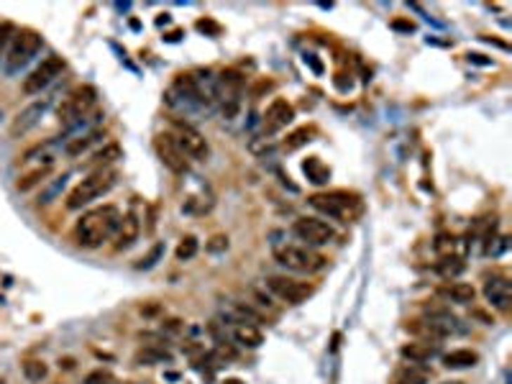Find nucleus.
Here are the masks:
<instances>
[{
    "label": "nucleus",
    "instance_id": "1",
    "mask_svg": "<svg viewBox=\"0 0 512 384\" xmlns=\"http://www.w3.org/2000/svg\"><path fill=\"white\" fill-rule=\"evenodd\" d=\"M121 213L116 205H103L95 211H87L85 216L74 223V241L82 249H98L118 231L121 225Z\"/></svg>",
    "mask_w": 512,
    "mask_h": 384
},
{
    "label": "nucleus",
    "instance_id": "2",
    "mask_svg": "<svg viewBox=\"0 0 512 384\" xmlns=\"http://www.w3.org/2000/svg\"><path fill=\"white\" fill-rule=\"evenodd\" d=\"M310 205L323 216L336 218L341 223H351L361 213V197L346 190H331V192H315L310 197Z\"/></svg>",
    "mask_w": 512,
    "mask_h": 384
},
{
    "label": "nucleus",
    "instance_id": "3",
    "mask_svg": "<svg viewBox=\"0 0 512 384\" xmlns=\"http://www.w3.org/2000/svg\"><path fill=\"white\" fill-rule=\"evenodd\" d=\"M118 180V172L116 169H95L93 174H87L85 180L77 182L72 190H70V195H67V208L70 211H82L85 205H90L93 200H98L100 195H105Z\"/></svg>",
    "mask_w": 512,
    "mask_h": 384
},
{
    "label": "nucleus",
    "instance_id": "4",
    "mask_svg": "<svg viewBox=\"0 0 512 384\" xmlns=\"http://www.w3.org/2000/svg\"><path fill=\"white\" fill-rule=\"evenodd\" d=\"M275 259L282 267L297 274H315L320 269H325L328 259L323 254H317L310 246H282L275 251Z\"/></svg>",
    "mask_w": 512,
    "mask_h": 384
},
{
    "label": "nucleus",
    "instance_id": "5",
    "mask_svg": "<svg viewBox=\"0 0 512 384\" xmlns=\"http://www.w3.org/2000/svg\"><path fill=\"white\" fill-rule=\"evenodd\" d=\"M95 102H98V90L93 85H77L72 93L67 95L62 105H59L57 116H59V124H65L67 128L70 126H77L82 121V116L90 113Z\"/></svg>",
    "mask_w": 512,
    "mask_h": 384
},
{
    "label": "nucleus",
    "instance_id": "6",
    "mask_svg": "<svg viewBox=\"0 0 512 384\" xmlns=\"http://www.w3.org/2000/svg\"><path fill=\"white\" fill-rule=\"evenodd\" d=\"M41 34L34 29H21L15 31L13 41L8 46V57H6V69L8 72H15V69H21L26 62H29L39 49H41Z\"/></svg>",
    "mask_w": 512,
    "mask_h": 384
},
{
    "label": "nucleus",
    "instance_id": "7",
    "mask_svg": "<svg viewBox=\"0 0 512 384\" xmlns=\"http://www.w3.org/2000/svg\"><path fill=\"white\" fill-rule=\"evenodd\" d=\"M292 231L300 241H305V246H325L336 239V231H333L331 223H325L320 218H297Z\"/></svg>",
    "mask_w": 512,
    "mask_h": 384
},
{
    "label": "nucleus",
    "instance_id": "8",
    "mask_svg": "<svg viewBox=\"0 0 512 384\" xmlns=\"http://www.w3.org/2000/svg\"><path fill=\"white\" fill-rule=\"evenodd\" d=\"M267 287L272 292H275L277 298L284 300V303L289 305H300L305 303V300L310 298L313 292H315V287H313L310 282H303V279H292V277H269L267 279Z\"/></svg>",
    "mask_w": 512,
    "mask_h": 384
},
{
    "label": "nucleus",
    "instance_id": "9",
    "mask_svg": "<svg viewBox=\"0 0 512 384\" xmlns=\"http://www.w3.org/2000/svg\"><path fill=\"white\" fill-rule=\"evenodd\" d=\"M174 128L177 131L172 133V138H174V144L180 146V152L185 154V157L197 159V161L208 159L210 146H208V141H205V136H202L200 131L192 128L190 124H174Z\"/></svg>",
    "mask_w": 512,
    "mask_h": 384
},
{
    "label": "nucleus",
    "instance_id": "10",
    "mask_svg": "<svg viewBox=\"0 0 512 384\" xmlns=\"http://www.w3.org/2000/svg\"><path fill=\"white\" fill-rule=\"evenodd\" d=\"M65 59L59 57V54H51V57H46L41 62V65L34 69V72L23 80V93L26 95H37L41 93L44 87L49 85V82H54V77H59V74L65 72Z\"/></svg>",
    "mask_w": 512,
    "mask_h": 384
},
{
    "label": "nucleus",
    "instance_id": "11",
    "mask_svg": "<svg viewBox=\"0 0 512 384\" xmlns=\"http://www.w3.org/2000/svg\"><path fill=\"white\" fill-rule=\"evenodd\" d=\"M154 152H157L159 161H162L169 172L185 174L190 169L188 157L180 152V146L174 144L172 133H159V136H154Z\"/></svg>",
    "mask_w": 512,
    "mask_h": 384
},
{
    "label": "nucleus",
    "instance_id": "12",
    "mask_svg": "<svg viewBox=\"0 0 512 384\" xmlns=\"http://www.w3.org/2000/svg\"><path fill=\"white\" fill-rule=\"evenodd\" d=\"M46 110H49V98L29 102V105H26V108L13 118V124H11V128H8L11 138H21V136H26L31 128H37L39 121L46 116Z\"/></svg>",
    "mask_w": 512,
    "mask_h": 384
},
{
    "label": "nucleus",
    "instance_id": "13",
    "mask_svg": "<svg viewBox=\"0 0 512 384\" xmlns=\"http://www.w3.org/2000/svg\"><path fill=\"white\" fill-rule=\"evenodd\" d=\"M295 121V108L292 102H287L284 98H275L269 102L267 113H264V131L267 133H277V131L287 128Z\"/></svg>",
    "mask_w": 512,
    "mask_h": 384
},
{
    "label": "nucleus",
    "instance_id": "14",
    "mask_svg": "<svg viewBox=\"0 0 512 384\" xmlns=\"http://www.w3.org/2000/svg\"><path fill=\"white\" fill-rule=\"evenodd\" d=\"M484 295H487V300H490L497 310H502V312L510 310L512 290H510V282H507L505 277H499V274L487 277V282H484Z\"/></svg>",
    "mask_w": 512,
    "mask_h": 384
},
{
    "label": "nucleus",
    "instance_id": "15",
    "mask_svg": "<svg viewBox=\"0 0 512 384\" xmlns=\"http://www.w3.org/2000/svg\"><path fill=\"white\" fill-rule=\"evenodd\" d=\"M435 292H438L443 300H448V303H459V305H469V303H474V298H476V290L471 287V284L456 282V279L438 284Z\"/></svg>",
    "mask_w": 512,
    "mask_h": 384
},
{
    "label": "nucleus",
    "instance_id": "16",
    "mask_svg": "<svg viewBox=\"0 0 512 384\" xmlns=\"http://www.w3.org/2000/svg\"><path fill=\"white\" fill-rule=\"evenodd\" d=\"M118 236H116V251H123L136 244L138 233H141V223H138L136 213H126L121 218V225H118Z\"/></svg>",
    "mask_w": 512,
    "mask_h": 384
},
{
    "label": "nucleus",
    "instance_id": "17",
    "mask_svg": "<svg viewBox=\"0 0 512 384\" xmlns=\"http://www.w3.org/2000/svg\"><path fill=\"white\" fill-rule=\"evenodd\" d=\"M51 169H54V159L44 161V164H39V167L29 169L26 174H21V177H18V182H15V190H18V192H29V190H34L37 185H41V182L49 177Z\"/></svg>",
    "mask_w": 512,
    "mask_h": 384
},
{
    "label": "nucleus",
    "instance_id": "18",
    "mask_svg": "<svg viewBox=\"0 0 512 384\" xmlns=\"http://www.w3.org/2000/svg\"><path fill=\"white\" fill-rule=\"evenodd\" d=\"M400 356L410 364H426L435 356V346H431L426 341H410L400 348Z\"/></svg>",
    "mask_w": 512,
    "mask_h": 384
},
{
    "label": "nucleus",
    "instance_id": "19",
    "mask_svg": "<svg viewBox=\"0 0 512 384\" xmlns=\"http://www.w3.org/2000/svg\"><path fill=\"white\" fill-rule=\"evenodd\" d=\"M440 362H443L446 369H469V366H474V364L479 362V354L471 351V348H456V351L443 354Z\"/></svg>",
    "mask_w": 512,
    "mask_h": 384
},
{
    "label": "nucleus",
    "instance_id": "20",
    "mask_svg": "<svg viewBox=\"0 0 512 384\" xmlns=\"http://www.w3.org/2000/svg\"><path fill=\"white\" fill-rule=\"evenodd\" d=\"M233 338H236L238 346L246 348H259L264 343V333L256 326H251V323H241V326L233 328Z\"/></svg>",
    "mask_w": 512,
    "mask_h": 384
},
{
    "label": "nucleus",
    "instance_id": "21",
    "mask_svg": "<svg viewBox=\"0 0 512 384\" xmlns=\"http://www.w3.org/2000/svg\"><path fill=\"white\" fill-rule=\"evenodd\" d=\"M123 157V152H121V146L118 144H105L100 149V152H95L93 157H90V167H95V169H108L113 161H118Z\"/></svg>",
    "mask_w": 512,
    "mask_h": 384
},
{
    "label": "nucleus",
    "instance_id": "22",
    "mask_svg": "<svg viewBox=\"0 0 512 384\" xmlns=\"http://www.w3.org/2000/svg\"><path fill=\"white\" fill-rule=\"evenodd\" d=\"M303 169H305V174L310 177V182H315V185H323V182H328V177H331V169L325 167L317 157H310V159L303 164Z\"/></svg>",
    "mask_w": 512,
    "mask_h": 384
},
{
    "label": "nucleus",
    "instance_id": "23",
    "mask_svg": "<svg viewBox=\"0 0 512 384\" xmlns=\"http://www.w3.org/2000/svg\"><path fill=\"white\" fill-rule=\"evenodd\" d=\"M23 377L29 379V382H41V379H46V374H49V366L44 362H39V359H29V362H23Z\"/></svg>",
    "mask_w": 512,
    "mask_h": 384
},
{
    "label": "nucleus",
    "instance_id": "24",
    "mask_svg": "<svg viewBox=\"0 0 512 384\" xmlns=\"http://www.w3.org/2000/svg\"><path fill=\"white\" fill-rule=\"evenodd\" d=\"M95 141H98V131H87V133L72 138V141L67 144V154H70V157H79V154L85 152L87 146H93Z\"/></svg>",
    "mask_w": 512,
    "mask_h": 384
},
{
    "label": "nucleus",
    "instance_id": "25",
    "mask_svg": "<svg viewBox=\"0 0 512 384\" xmlns=\"http://www.w3.org/2000/svg\"><path fill=\"white\" fill-rule=\"evenodd\" d=\"M197 246H200V244H197L195 236H185V239L180 241L177 251H174V256H177V261H190L197 254Z\"/></svg>",
    "mask_w": 512,
    "mask_h": 384
},
{
    "label": "nucleus",
    "instance_id": "26",
    "mask_svg": "<svg viewBox=\"0 0 512 384\" xmlns=\"http://www.w3.org/2000/svg\"><path fill=\"white\" fill-rule=\"evenodd\" d=\"M310 136H313V128H308V126H305V128H297L295 133H289V136L284 138V149H287V152H295V149H300L303 144H308Z\"/></svg>",
    "mask_w": 512,
    "mask_h": 384
},
{
    "label": "nucleus",
    "instance_id": "27",
    "mask_svg": "<svg viewBox=\"0 0 512 384\" xmlns=\"http://www.w3.org/2000/svg\"><path fill=\"white\" fill-rule=\"evenodd\" d=\"M13 37H15V26H13V23H11V21L0 23V57H3V51L11 46Z\"/></svg>",
    "mask_w": 512,
    "mask_h": 384
},
{
    "label": "nucleus",
    "instance_id": "28",
    "mask_svg": "<svg viewBox=\"0 0 512 384\" xmlns=\"http://www.w3.org/2000/svg\"><path fill=\"white\" fill-rule=\"evenodd\" d=\"M169 356L164 351H159V348H144V351H138L136 362H144V364H159V362H166Z\"/></svg>",
    "mask_w": 512,
    "mask_h": 384
},
{
    "label": "nucleus",
    "instance_id": "29",
    "mask_svg": "<svg viewBox=\"0 0 512 384\" xmlns=\"http://www.w3.org/2000/svg\"><path fill=\"white\" fill-rule=\"evenodd\" d=\"M395 384H426V374H415V369H412V364H410V369L402 371Z\"/></svg>",
    "mask_w": 512,
    "mask_h": 384
},
{
    "label": "nucleus",
    "instance_id": "30",
    "mask_svg": "<svg viewBox=\"0 0 512 384\" xmlns=\"http://www.w3.org/2000/svg\"><path fill=\"white\" fill-rule=\"evenodd\" d=\"M162 251H164V246H162V244H157V246L152 249V254L146 256V259H141L138 269H149V267H154V264H157V259H159V256H162Z\"/></svg>",
    "mask_w": 512,
    "mask_h": 384
},
{
    "label": "nucleus",
    "instance_id": "31",
    "mask_svg": "<svg viewBox=\"0 0 512 384\" xmlns=\"http://www.w3.org/2000/svg\"><path fill=\"white\" fill-rule=\"evenodd\" d=\"M110 382V374L108 371H93V374H90V377H87V384H108Z\"/></svg>",
    "mask_w": 512,
    "mask_h": 384
},
{
    "label": "nucleus",
    "instance_id": "32",
    "mask_svg": "<svg viewBox=\"0 0 512 384\" xmlns=\"http://www.w3.org/2000/svg\"><path fill=\"white\" fill-rule=\"evenodd\" d=\"M223 249H228V239H225V236H216V239H210L208 251H223Z\"/></svg>",
    "mask_w": 512,
    "mask_h": 384
},
{
    "label": "nucleus",
    "instance_id": "33",
    "mask_svg": "<svg viewBox=\"0 0 512 384\" xmlns=\"http://www.w3.org/2000/svg\"><path fill=\"white\" fill-rule=\"evenodd\" d=\"M197 29L210 31V34H221V26H218V23H213V21H208V18H200V21H197Z\"/></svg>",
    "mask_w": 512,
    "mask_h": 384
},
{
    "label": "nucleus",
    "instance_id": "34",
    "mask_svg": "<svg viewBox=\"0 0 512 384\" xmlns=\"http://www.w3.org/2000/svg\"><path fill=\"white\" fill-rule=\"evenodd\" d=\"M59 366H62V369H72L74 359H62V362H59Z\"/></svg>",
    "mask_w": 512,
    "mask_h": 384
},
{
    "label": "nucleus",
    "instance_id": "35",
    "mask_svg": "<svg viewBox=\"0 0 512 384\" xmlns=\"http://www.w3.org/2000/svg\"><path fill=\"white\" fill-rule=\"evenodd\" d=\"M223 384H244V382H241V379H225Z\"/></svg>",
    "mask_w": 512,
    "mask_h": 384
},
{
    "label": "nucleus",
    "instance_id": "36",
    "mask_svg": "<svg viewBox=\"0 0 512 384\" xmlns=\"http://www.w3.org/2000/svg\"><path fill=\"white\" fill-rule=\"evenodd\" d=\"M443 384H464V382H443Z\"/></svg>",
    "mask_w": 512,
    "mask_h": 384
}]
</instances>
